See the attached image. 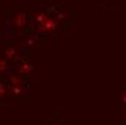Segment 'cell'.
Masks as SVG:
<instances>
[{"mask_svg": "<svg viewBox=\"0 0 126 125\" xmlns=\"http://www.w3.org/2000/svg\"><path fill=\"white\" fill-rule=\"evenodd\" d=\"M4 68H6V62H4V61H0V71H3Z\"/></svg>", "mask_w": 126, "mask_h": 125, "instance_id": "3957f363", "label": "cell"}, {"mask_svg": "<svg viewBox=\"0 0 126 125\" xmlns=\"http://www.w3.org/2000/svg\"><path fill=\"white\" fill-rule=\"evenodd\" d=\"M49 125H64L63 122H54V124H49Z\"/></svg>", "mask_w": 126, "mask_h": 125, "instance_id": "277c9868", "label": "cell"}, {"mask_svg": "<svg viewBox=\"0 0 126 125\" xmlns=\"http://www.w3.org/2000/svg\"><path fill=\"white\" fill-rule=\"evenodd\" d=\"M55 21H52V19H48V18H45L42 22H41V29H44V32H51V31H54L55 29Z\"/></svg>", "mask_w": 126, "mask_h": 125, "instance_id": "6da1fadb", "label": "cell"}, {"mask_svg": "<svg viewBox=\"0 0 126 125\" xmlns=\"http://www.w3.org/2000/svg\"><path fill=\"white\" fill-rule=\"evenodd\" d=\"M4 93H6V86H4L3 83H0V100H3Z\"/></svg>", "mask_w": 126, "mask_h": 125, "instance_id": "7a4b0ae2", "label": "cell"}]
</instances>
